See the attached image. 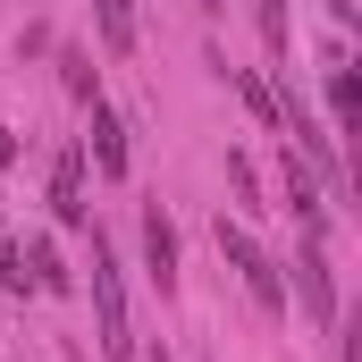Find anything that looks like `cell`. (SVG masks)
Segmentation results:
<instances>
[{
	"label": "cell",
	"instance_id": "obj_1",
	"mask_svg": "<svg viewBox=\"0 0 362 362\" xmlns=\"http://www.w3.org/2000/svg\"><path fill=\"white\" fill-rule=\"evenodd\" d=\"M211 236H219V253H228V270L245 278V295H253V303H262V312L278 320V312H286V262H270V253H262V245H253V236H245L236 219H219Z\"/></svg>",
	"mask_w": 362,
	"mask_h": 362
},
{
	"label": "cell",
	"instance_id": "obj_2",
	"mask_svg": "<svg viewBox=\"0 0 362 362\" xmlns=\"http://www.w3.org/2000/svg\"><path fill=\"white\" fill-rule=\"evenodd\" d=\"M93 320H101V362H127L135 354V329H127V278L110 262L101 228H93Z\"/></svg>",
	"mask_w": 362,
	"mask_h": 362
},
{
	"label": "cell",
	"instance_id": "obj_3",
	"mask_svg": "<svg viewBox=\"0 0 362 362\" xmlns=\"http://www.w3.org/2000/svg\"><path fill=\"white\" fill-rule=\"evenodd\" d=\"M295 295H303V320L312 329H337V278H329V245L303 228V245H295Z\"/></svg>",
	"mask_w": 362,
	"mask_h": 362
},
{
	"label": "cell",
	"instance_id": "obj_4",
	"mask_svg": "<svg viewBox=\"0 0 362 362\" xmlns=\"http://www.w3.org/2000/svg\"><path fill=\"white\" fill-rule=\"evenodd\" d=\"M144 270H152L160 295L177 286V228H169V211H160V202H144Z\"/></svg>",
	"mask_w": 362,
	"mask_h": 362
},
{
	"label": "cell",
	"instance_id": "obj_5",
	"mask_svg": "<svg viewBox=\"0 0 362 362\" xmlns=\"http://www.w3.org/2000/svg\"><path fill=\"white\" fill-rule=\"evenodd\" d=\"M51 211H59V228H93V202H85V152H59V169H51Z\"/></svg>",
	"mask_w": 362,
	"mask_h": 362
},
{
	"label": "cell",
	"instance_id": "obj_6",
	"mask_svg": "<svg viewBox=\"0 0 362 362\" xmlns=\"http://www.w3.org/2000/svg\"><path fill=\"white\" fill-rule=\"evenodd\" d=\"M85 144H93V169H101V177H127V118H118L110 101H93Z\"/></svg>",
	"mask_w": 362,
	"mask_h": 362
},
{
	"label": "cell",
	"instance_id": "obj_7",
	"mask_svg": "<svg viewBox=\"0 0 362 362\" xmlns=\"http://www.w3.org/2000/svg\"><path fill=\"white\" fill-rule=\"evenodd\" d=\"M278 177H286V211L320 236V219H329V202H320V185H312V169H303V152L286 144V160H278Z\"/></svg>",
	"mask_w": 362,
	"mask_h": 362
},
{
	"label": "cell",
	"instance_id": "obj_8",
	"mask_svg": "<svg viewBox=\"0 0 362 362\" xmlns=\"http://www.w3.org/2000/svg\"><path fill=\"white\" fill-rule=\"evenodd\" d=\"M329 118H337V135H362V85L346 51H329Z\"/></svg>",
	"mask_w": 362,
	"mask_h": 362
},
{
	"label": "cell",
	"instance_id": "obj_9",
	"mask_svg": "<svg viewBox=\"0 0 362 362\" xmlns=\"http://www.w3.org/2000/svg\"><path fill=\"white\" fill-rule=\"evenodd\" d=\"M93 8H101V51L135 59V0H93Z\"/></svg>",
	"mask_w": 362,
	"mask_h": 362
},
{
	"label": "cell",
	"instance_id": "obj_10",
	"mask_svg": "<svg viewBox=\"0 0 362 362\" xmlns=\"http://www.w3.org/2000/svg\"><path fill=\"white\" fill-rule=\"evenodd\" d=\"M253 25H262V51H270L278 68H286V51H295V25H286V0H253Z\"/></svg>",
	"mask_w": 362,
	"mask_h": 362
},
{
	"label": "cell",
	"instance_id": "obj_11",
	"mask_svg": "<svg viewBox=\"0 0 362 362\" xmlns=\"http://www.w3.org/2000/svg\"><path fill=\"white\" fill-rule=\"evenodd\" d=\"M17 262H25V278H34L42 295H68V262H59V245H25Z\"/></svg>",
	"mask_w": 362,
	"mask_h": 362
},
{
	"label": "cell",
	"instance_id": "obj_12",
	"mask_svg": "<svg viewBox=\"0 0 362 362\" xmlns=\"http://www.w3.org/2000/svg\"><path fill=\"white\" fill-rule=\"evenodd\" d=\"M59 68H68V93L93 110V101H101V76H93V59H85V51H59Z\"/></svg>",
	"mask_w": 362,
	"mask_h": 362
},
{
	"label": "cell",
	"instance_id": "obj_13",
	"mask_svg": "<svg viewBox=\"0 0 362 362\" xmlns=\"http://www.w3.org/2000/svg\"><path fill=\"white\" fill-rule=\"evenodd\" d=\"M228 185L245 194V211H270V202H262V177H253V160H245V152H228Z\"/></svg>",
	"mask_w": 362,
	"mask_h": 362
},
{
	"label": "cell",
	"instance_id": "obj_14",
	"mask_svg": "<svg viewBox=\"0 0 362 362\" xmlns=\"http://www.w3.org/2000/svg\"><path fill=\"white\" fill-rule=\"evenodd\" d=\"M329 17H337V25H354V0H329Z\"/></svg>",
	"mask_w": 362,
	"mask_h": 362
},
{
	"label": "cell",
	"instance_id": "obj_15",
	"mask_svg": "<svg viewBox=\"0 0 362 362\" xmlns=\"http://www.w3.org/2000/svg\"><path fill=\"white\" fill-rule=\"evenodd\" d=\"M8 160H17V144H8V135H0V169H8Z\"/></svg>",
	"mask_w": 362,
	"mask_h": 362
},
{
	"label": "cell",
	"instance_id": "obj_16",
	"mask_svg": "<svg viewBox=\"0 0 362 362\" xmlns=\"http://www.w3.org/2000/svg\"><path fill=\"white\" fill-rule=\"evenodd\" d=\"M202 17H219V0H202Z\"/></svg>",
	"mask_w": 362,
	"mask_h": 362
},
{
	"label": "cell",
	"instance_id": "obj_17",
	"mask_svg": "<svg viewBox=\"0 0 362 362\" xmlns=\"http://www.w3.org/2000/svg\"><path fill=\"white\" fill-rule=\"evenodd\" d=\"M152 362H169V354H152Z\"/></svg>",
	"mask_w": 362,
	"mask_h": 362
}]
</instances>
